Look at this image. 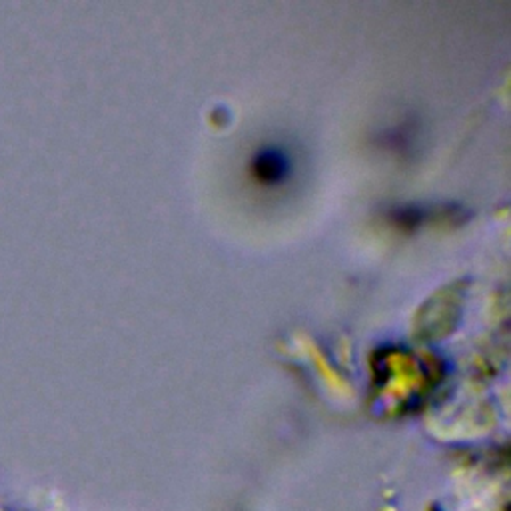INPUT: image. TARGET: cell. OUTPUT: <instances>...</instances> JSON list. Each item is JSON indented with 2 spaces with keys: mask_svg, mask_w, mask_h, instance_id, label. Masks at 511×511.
<instances>
[{
  "mask_svg": "<svg viewBox=\"0 0 511 511\" xmlns=\"http://www.w3.org/2000/svg\"><path fill=\"white\" fill-rule=\"evenodd\" d=\"M290 172L288 158L280 150H264L254 158V174L260 182L264 184H278L286 180Z\"/></svg>",
  "mask_w": 511,
  "mask_h": 511,
  "instance_id": "6da1fadb",
  "label": "cell"
}]
</instances>
